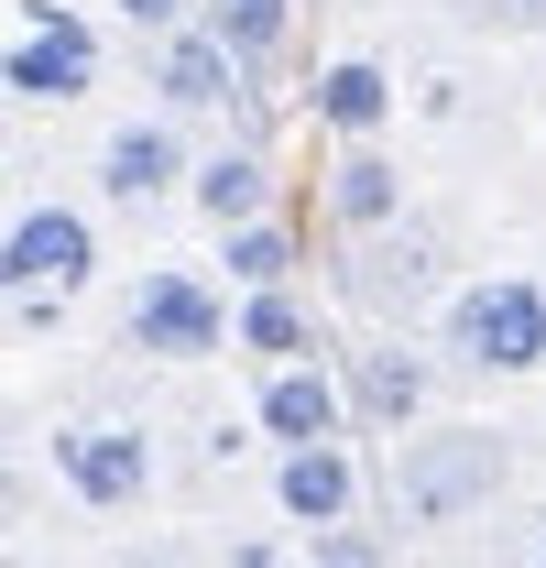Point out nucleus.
Masks as SVG:
<instances>
[{
	"mask_svg": "<svg viewBox=\"0 0 546 568\" xmlns=\"http://www.w3.org/2000/svg\"><path fill=\"white\" fill-rule=\"evenodd\" d=\"M186 164H198V142H186V121L153 99V110H132V121H110L99 132V164H88V186H99V209H175L186 197Z\"/></svg>",
	"mask_w": 546,
	"mask_h": 568,
	"instance_id": "nucleus-7",
	"label": "nucleus"
},
{
	"mask_svg": "<svg viewBox=\"0 0 546 568\" xmlns=\"http://www.w3.org/2000/svg\"><path fill=\"white\" fill-rule=\"evenodd\" d=\"M44 470H55V493L77 514H142L164 493V448H153L142 416H67L44 437Z\"/></svg>",
	"mask_w": 546,
	"mask_h": 568,
	"instance_id": "nucleus-4",
	"label": "nucleus"
},
{
	"mask_svg": "<svg viewBox=\"0 0 546 568\" xmlns=\"http://www.w3.org/2000/svg\"><path fill=\"white\" fill-rule=\"evenodd\" d=\"M110 22L153 44V33H175V22H198V0H110Z\"/></svg>",
	"mask_w": 546,
	"mask_h": 568,
	"instance_id": "nucleus-20",
	"label": "nucleus"
},
{
	"mask_svg": "<svg viewBox=\"0 0 546 568\" xmlns=\"http://www.w3.org/2000/svg\"><path fill=\"white\" fill-rule=\"evenodd\" d=\"M317 209L340 241H383V230H405L415 209V175L394 142H328V175H317Z\"/></svg>",
	"mask_w": 546,
	"mask_h": 568,
	"instance_id": "nucleus-8",
	"label": "nucleus"
},
{
	"mask_svg": "<svg viewBox=\"0 0 546 568\" xmlns=\"http://www.w3.org/2000/svg\"><path fill=\"white\" fill-rule=\"evenodd\" d=\"M110 67V44H99V22L67 11V0H22V22H11V44H0V99H22V110H77L88 88Z\"/></svg>",
	"mask_w": 546,
	"mask_h": 568,
	"instance_id": "nucleus-6",
	"label": "nucleus"
},
{
	"mask_svg": "<svg viewBox=\"0 0 546 568\" xmlns=\"http://www.w3.org/2000/svg\"><path fill=\"white\" fill-rule=\"evenodd\" d=\"M306 110H317V132H328V142H383V132H394V110H405V77L383 67V55H328L317 88H306Z\"/></svg>",
	"mask_w": 546,
	"mask_h": 568,
	"instance_id": "nucleus-13",
	"label": "nucleus"
},
{
	"mask_svg": "<svg viewBox=\"0 0 546 568\" xmlns=\"http://www.w3.org/2000/svg\"><path fill=\"white\" fill-rule=\"evenodd\" d=\"M99 219L77 209V197H22V209L0 219V306L22 317V328H55L77 295L99 284Z\"/></svg>",
	"mask_w": 546,
	"mask_h": 568,
	"instance_id": "nucleus-3",
	"label": "nucleus"
},
{
	"mask_svg": "<svg viewBox=\"0 0 546 568\" xmlns=\"http://www.w3.org/2000/svg\"><path fill=\"white\" fill-rule=\"evenodd\" d=\"M437 372L459 383H536L546 372V274L536 263H503L437 295V328H426Z\"/></svg>",
	"mask_w": 546,
	"mask_h": 568,
	"instance_id": "nucleus-2",
	"label": "nucleus"
},
{
	"mask_svg": "<svg viewBox=\"0 0 546 568\" xmlns=\"http://www.w3.org/2000/svg\"><path fill=\"white\" fill-rule=\"evenodd\" d=\"M273 514H284V525H350V514H372V470H361L350 426L340 437L273 448Z\"/></svg>",
	"mask_w": 546,
	"mask_h": 568,
	"instance_id": "nucleus-9",
	"label": "nucleus"
},
{
	"mask_svg": "<svg viewBox=\"0 0 546 568\" xmlns=\"http://www.w3.org/2000/svg\"><path fill=\"white\" fill-rule=\"evenodd\" d=\"M405 110H426V121H459V77H415Z\"/></svg>",
	"mask_w": 546,
	"mask_h": 568,
	"instance_id": "nucleus-21",
	"label": "nucleus"
},
{
	"mask_svg": "<svg viewBox=\"0 0 546 568\" xmlns=\"http://www.w3.org/2000/svg\"><path fill=\"white\" fill-rule=\"evenodd\" d=\"M536 558H546V525H536Z\"/></svg>",
	"mask_w": 546,
	"mask_h": 568,
	"instance_id": "nucleus-22",
	"label": "nucleus"
},
{
	"mask_svg": "<svg viewBox=\"0 0 546 568\" xmlns=\"http://www.w3.org/2000/svg\"><path fill=\"white\" fill-rule=\"evenodd\" d=\"M471 33H546V0H459Z\"/></svg>",
	"mask_w": 546,
	"mask_h": 568,
	"instance_id": "nucleus-19",
	"label": "nucleus"
},
{
	"mask_svg": "<svg viewBox=\"0 0 546 568\" xmlns=\"http://www.w3.org/2000/svg\"><path fill=\"white\" fill-rule=\"evenodd\" d=\"M350 426V383L328 372V361H263V383H252V437H273V448H295V437H340Z\"/></svg>",
	"mask_w": 546,
	"mask_h": 568,
	"instance_id": "nucleus-12",
	"label": "nucleus"
},
{
	"mask_svg": "<svg viewBox=\"0 0 546 568\" xmlns=\"http://www.w3.org/2000/svg\"><path fill=\"white\" fill-rule=\"evenodd\" d=\"M230 351L241 361H306L317 351V306L295 284H241L230 295Z\"/></svg>",
	"mask_w": 546,
	"mask_h": 568,
	"instance_id": "nucleus-15",
	"label": "nucleus"
},
{
	"mask_svg": "<svg viewBox=\"0 0 546 568\" xmlns=\"http://www.w3.org/2000/svg\"><path fill=\"white\" fill-rule=\"evenodd\" d=\"M153 99H164L175 121H208V110H241V99H252V67H241L208 22H175V33H153Z\"/></svg>",
	"mask_w": 546,
	"mask_h": 568,
	"instance_id": "nucleus-11",
	"label": "nucleus"
},
{
	"mask_svg": "<svg viewBox=\"0 0 546 568\" xmlns=\"http://www.w3.org/2000/svg\"><path fill=\"white\" fill-rule=\"evenodd\" d=\"M186 209H198L208 230L263 219L273 209V153H263V142H219V153H198V164H186Z\"/></svg>",
	"mask_w": 546,
	"mask_h": 568,
	"instance_id": "nucleus-14",
	"label": "nucleus"
},
{
	"mask_svg": "<svg viewBox=\"0 0 546 568\" xmlns=\"http://www.w3.org/2000/svg\"><path fill=\"white\" fill-rule=\"evenodd\" d=\"M514 470H525V448L503 437V426L481 416H415L394 437V470H383V503L405 514V525H471L492 503L514 493Z\"/></svg>",
	"mask_w": 546,
	"mask_h": 568,
	"instance_id": "nucleus-1",
	"label": "nucleus"
},
{
	"mask_svg": "<svg viewBox=\"0 0 546 568\" xmlns=\"http://www.w3.org/2000/svg\"><path fill=\"white\" fill-rule=\"evenodd\" d=\"M121 351L142 361H219L230 351V274H198V263H153V274H132V295H121Z\"/></svg>",
	"mask_w": 546,
	"mask_h": 568,
	"instance_id": "nucleus-5",
	"label": "nucleus"
},
{
	"mask_svg": "<svg viewBox=\"0 0 546 568\" xmlns=\"http://www.w3.org/2000/svg\"><path fill=\"white\" fill-rule=\"evenodd\" d=\"M350 383V426H372V437H405L426 405H437V351L426 339H361L340 361Z\"/></svg>",
	"mask_w": 546,
	"mask_h": 568,
	"instance_id": "nucleus-10",
	"label": "nucleus"
},
{
	"mask_svg": "<svg viewBox=\"0 0 546 568\" xmlns=\"http://www.w3.org/2000/svg\"><path fill=\"white\" fill-rule=\"evenodd\" d=\"M295 558H317V568H372V558H383V536H361V514H350V525H306V536H295Z\"/></svg>",
	"mask_w": 546,
	"mask_h": 568,
	"instance_id": "nucleus-18",
	"label": "nucleus"
},
{
	"mask_svg": "<svg viewBox=\"0 0 546 568\" xmlns=\"http://www.w3.org/2000/svg\"><path fill=\"white\" fill-rule=\"evenodd\" d=\"M219 274H230V295H241V284H295L306 274V241H295V230H284V219H230V230H219Z\"/></svg>",
	"mask_w": 546,
	"mask_h": 568,
	"instance_id": "nucleus-17",
	"label": "nucleus"
},
{
	"mask_svg": "<svg viewBox=\"0 0 546 568\" xmlns=\"http://www.w3.org/2000/svg\"><path fill=\"white\" fill-rule=\"evenodd\" d=\"M198 22L252 67V88H263V77L284 67V44H295V0H198Z\"/></svg>",
	"mask_w": 546,
	"mask_h": 568,
	"instance_id": "nucleus-16",
	"label": "nucleus"
}]
</instances>
